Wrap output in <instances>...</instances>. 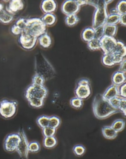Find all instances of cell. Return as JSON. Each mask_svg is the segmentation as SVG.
Returning <instances> with one entry per match:
<instances>
[{
    "instance_id": "9c48e42d",
    "label": "cell",
    "mask_w": 126,
    "mask_h": 159,
    "mask_svg": "<svg viewBox=\"0 0 126 159\" xmlns=\"http://www.w3.org/2000/svg\"><path fill=\"white\" fill-rule=\"evenodd\" d=\"M20 137V140L18 145L16 152L20 156V159H28V157L29 142L25 131L23 129H20L18 132Z\"/></svg>"
},
{
    "instance_id": "7c38bea8",
    "label": "cell",
    "mask_w": 126,
    "mask_h": 159,
    "mask_svg": "<svg viewBox=\"0 0 126 159\" xmlns=\"http://www.w3.org/2000/svg\"><path fill=\"white\" fill-rule=\"evenodd\" d=\"M80 7L77 0H67L62 4L61 10L63 13L66 15L77 14L79 12Z\"/></svg>"
},
{
    "instance_id": "603a6c76",
    "label": "cell",
    "mask_w": 126,
    "mask_h": 159,
    "mask_svg": "<svg viewBox=\"0 0 126 159\" xmlns=\"http://www.w3.org/2000/svg\"><path fill=\"white\" fill-rule=\"evenodd\" d=\"M112 54H116L123 57H125L126 55V47L124 43L121 41H117L115 48Z\"/></svg>"
},
{
    "instance_id": "ac0fdd59",
    "label": "cell",
    "mask_w": 126,
    "mask_h": 159,
    "mask_svg": "<svg viewBox=\"0 0 126 159\" xmlns=\"http://www.w3.org/2000/svg\"><path fill=\"white\" fill-rule=\"evenodd\" d=\"M38 40L40 46L45 49L49 48L52 44V39L47 32L38 38Z\"/></svg>"
},
{
    "instance_id": "ee69618b",
    "label": "cell",
    "mask_w": 126,
    "mask_h": 159,
    "mask_svg": "<svg viewBox=\"0 0 126 159\" xmlns=\"http://www.w3.org/2000/svg\"><path fill=\"white\" fill-rule=\"evenodd\" d=\"M11 33L15 35H20L22 33L23 30L20 29L19 27L16 26L15 24L11 28Z\"/></svg>"
},
{
    "instance_id": "484cf974",
    "label": "cell",
    "mask_w": 126,
    "mask_h": 159,
    "mask_svg": "<svg viewBox=\"0 0 126 159\" xmlns=\"http://www.w3.org/2000/svg\"><path fill=\"white\" fill-rule=\"evenodd\" d=\"M79 18L77 14H70L67 15L65 18L66 25L69 27H73L79 22Z\"/></svg>"
},
{
    "instance_id": "f907efd6",
    "label": "cell",
    "mask_w": 126,
    "mask_h": 159,
    "mask_svg": "<svg viewBox=\"0 0 126 159\" xmlns=\"http://www.w3.org/2000/svg\"><path fill=\"white\" fill-rule=\"evenodd\" d=\"M2 11H2H1V10H0V14H1V13Z\"/></svg>"
},
{
    "instance_id": "e575fe53",
    "label": "cell",
    "mask_w": 126,
    "mask_h": 159,
    "mask_svg": "<svg viewBox=\"0 0 126 159\" xmlns=\"http://www.w3.org/2000/svg\"><path fill=\"white\" fill-rule=\"evenodd\" d=\"M29 152L32 153H37L40 151V145L39 142L33 141L29 143Z\"/></svg>"
},
{
    "instance_id": "52a82bcc",
    "label": "cell",
    "mask_w": 126,
    "mask_h": 159,
    "mask_svg": "<svg viewBox=\"0 0 126 159\" xmlns=\"http://www.w3.org/2000/svg\"><path fill=\"white\" fill-rule=\"evenodd\" d=\"M47 95L48 90L44 85L39 86L32 84L26 89L25 93V97L27 100L33 98L44 100Z\"/></svg>"
},
{
    "instance_id": "d4e9b609",
    "label": "cell",
    "mask_w": 126,
    "mask_h": 159,
    "mask_svg": "<svg viewBox=\"0 0 126 159\" xmlns=\"http://www.w3.org/2000/svg\"><path fill=\"white\" fill-rule=\"evenodd\" d=\"M101 61L104 66L106 67H112L115 65L112 54H104Z\"/></svg>"
},
{
    "instance_id": "5bb4252c",
    "label": "cell",
    "mask_w": 126,
    "mask_h": 159,
    "mask_svg": "<svg viewBox=\"0 0 126 159\" xmlns=\"http://www.w3.org/2000/svg\"><path fill=\"white\" fill-rule=\"evenodd\" d=\"M40 7L44 14L53 13L56 10L57 5L53 0H44L41 2Z\"/></svg>"
},
{
    "instance_id": "3957f363",
    "label": "cell",
    "mask_w": 126,
    "mask_h": 159,
    "mask_svg": "<svg viewBox=\"0 0 126 159\" xmlns=\"http://www.w3.org/2000/svg\"><path fill=\"white\" fill-rule=\"evenodd\" d=\"M87 5H91L95 7L92 21V28L95 29L104 26L108 16L107 6L105 1H87Z\"/></svg>"
},
{
    "instance_id": "9a60e30c",
    "label": "cell",
    "mask_w": 126,
    "mask_h": 159,
    "mask_svg": "<svg viewBox=\"0 0 126 159\" xmlns=\"http://www.w3.org/2000/svg\"><path fill=\"white\" fill-rule=\"evenodd\" d=\"M102 96L105 100L107 101H110L115 97H119L118 87L114 84H111L104 92Z\"/></svg>"
},
{
    "instance_id": "30bf717a",
    "label": "cell",
    "mask_w": 126,
    "mask_h": 159,
    "mask_svg": "<svg viewBox=\"0 0 126 159\" xmlns=\"http://www.w3.org/2000/svg\"><path fill=\"white\" fill-rule=\"evenodd\" d=\"M38 38L23 32L18 39V42L20 46L26 50H31L37 44Z\"/></svg>"
},
{
    "instance_id": "d590c367",
    "label": "cell",
    "mask_w": 126,
    "mask_h": 159,
    "mask_svg": "<svg viewBox=\"0 0 126 159\" xmlns=\"http://www.w3.org/2000/svg\"><path fill=\"white\" fill-rule=\"evenodd\" d=\"M45 82L44 79L38 74H35L32 77V84L33 85L44 86Z\"/></svg>"
},
{
    "instance_id": "c3c4849f",
    "label": "cell",
    "mask_w": 126,
    "mask_h": 159,
    "mask_svg": "<svg viewBox=\"0 0 126 159\" xmlns=\"http://www.w3.org/2000/svg\"><path fill=\"white\" fill-rule=\"evenodd\" d=\"M110 14H118V12L116 10V8H112L111 10H110ZM119 15V14H118Z\"/></svg>"
},
{
    "instance_id": "bcb514c9",
    "label": "cell",
    "mask_w": 126,
    "mask_h": 159,
    "mask_svg": "<svg viewBox=\"0 0 126 159\" xmlns=\"http://www.w3.org/2000/svg\"><path fill=\"white\" fill-rule=\"evenodd\" d=\"M119 23H120L122 25L126 26V14L121 15L120 16V20Z\"/></svg>"
},
{
    "instance_id": "4316f807",
    "label": "cell",
    "mask_w": 126,
    "mask_h": 159,
    "mask_svg": "<svg viewBox=\"0 0 126 159\" xmlns=\"http://www.w3.org/2000/svg\"><path fill=\"white\" fill-rule=\"evenodd\" d=\"M111 126L118 133L122 131L125 128V121L123 119H116L113 122Z\"/></svg>"
},
{
    "instance_id": "8fae6325",
    "label": "cell",
    "mask_w": 126,
    "mask_h": 159,
    "mask_svg": "<svg viewBox=\"0 0 126 159\" xmlns=\"http://www.w3.org/2000/svg\"><path fill=\"white\" fill-rule=\"evenodd\" d=\"M117 40L114 38L104 36L100 39V49L104 54H112L117 44Z\"/></svg>"
},
{
    "instance_id": "ba28073f",
    "label": "cell",
    "mask_w": 126,
    "mask_h": 159,
    "mask_svg": "<svg viewBox=\"0 0 126 159\" xmlns=\"http://www.w3.org/2000/svg\"><path fill=\"white\" fill-rule=\"evenodd\" d=\"M20 140V137L18 133H13L8 134L4 140V150L10 153L16 152Z\"/></svg>"
},
{
    "instance_id": "681fc988",
    "label": "cell",
    "mask_w": 126,
    "mask_h": 159,
    "mask_svg": "<svg viewBox=\"0 0 126 159\" xmlns=\"http://www.w3.org/2000/svg\"><path fill=\"white\" fill-rule=\"evenodd\" d=\"M112 2H113V1H105V4H106L107 6L109 5V4Z\"/></svg>"
},
{
    "instance_id": "74e56055",
    "label": "cell",
    "mask_w": 126,
    "mask_h": 159,
    "mask_svg": "<svg viewBox=\"0 0 126 159\" xmlns=\"http://www.w3.org/2000/svg\"><path fill=\"white\" fill-rule=\"evenodd\" d=\"M56 129H54L49 126H47L42 129L43 136L44 137H50L55 136Z\"/></svg>"
},
{
    "instance_id": "4fadbf2b",
    "label": "cell",
    "mask_w": 126,
    "mask_h": 159,
    "mask_svg": "<svg viewBox=\"0 0 126 159\" xmlns=\"http://www.w3.org/2000/svg\"><path fill=\"white\" fill-rule=\"evenodd\" d=\"M23 2L21 0H12L6 7V11L12 15H14L23 9Z\"/></svg>"
},
{
    "instance_id": "f35d334b",
    "label": "cell",
    "mask_w": 126,
    "mask_h": 159,
    "mask_svg": "<svg viewBox=\"0 0 126 159\" xmlns=\"http://www.w3.org/2000/svg\"><path fill=\"white\" fill-rule=\"evenodd\" d=\"M15 25L19 27L20 29H21L23 32L25 29L27 25V19L24 18H20L16 21Z\"/></svg>"
},
{
    "instance_id": "7a4b0ae2",
    "label": "cell",
    "mask_w": 126,
    "mask_h": 159,
    "mask_svg": "<svg viewBox=\"0 0 126 159\" xmlns=\"http://www.w3.org/2000/svg\"><path fill=\"white\" fill-rule=\"evenodd\" d=\"M35 72L41 76L45 81L52 79L56 76L54 68L40 52L35 56Z\"/></svg>"
},
{
    "instance_id": "8992f818",
    "label": "cell",
    "mask_w": 126,
    "mask_h": 159,
    "mask_svg": "<svg viewBox=\"0 0 126 159\" xmlns=\"http://www.w3.org/2000/svg\"><path fill=\"white\" fill-rule=\"evenodd\" d=\"M92 93L91 83L88 79L83 78L77 82L74 89L76 97L81 99L86 100L89 98Z\"/></svg>"
},
{
    "instance_id": "f546056e",
    "label": "cell",
    "mask_w": 126,
    "mask_h": 159,
    "mask_svg": "<svg viewBox=\"0 0 126 159\" xmlns=\"http://www.w3.org/2000/svg\"><path fill=\"white\" fill-rule=\"evenodd\" d=\"M61 123L60 118L57 116H53L49 117V126L54 128L57 129Z\"/></svg>"
},
{
    "instance_id": "7402d4cb",
    "label": "cell",
    "mask_w": 126,
    "mask_h": 159,
    "mask_svg": "<svg viewBox=\"0 0 126 159\" xmlns=\"http://www.w3.org/2000/svg\"><path fill=\"white\" fill-rule=\"evenodd\" d=\"M57 139L55 136L50 137H44L43 140V145L47 149H52L57 144Z\"/></svg>"
},
{
    "instance_id": "d6a6232c",
    "label": "cell",
    "mask_w": 126,
    "mask_h": 159,
    "mask_svg": "<svg viewBox=\"0 0 126 159\" xmlns=\"http://www.w3.org/2000/svg\"><path fill=\"white\" fill-rule=\"evenodd\" d=\"M29 104L31 107L34 108H40L44 106V101L39 99H30L28 100Z\"/></svg>"
},
{
    "instance_id": "277c9868",
    "label": "cell",
    "mask_w": 126,
    "mask_h": 159,
    "mask_svg": "<svg viewBox=\"0 0 126 159\" xmlns=\"http://www.w3.org/2000/svg\"><path fill=\"white\" fill-rule=\"evenodd\" d=\"M23 32L35 38H39L46 32V26L40 18L27 19V25Z\"/></svg>"
},
{
    "instance_id": "44dd1931",
    "label": "cell",
    "mask_w": 126,
    "mask_h": 159,
    "mask_svg": "<svg viewBox=\"0 0 126 159\" xmlns=\"http://www.w3.org/2000/svg\"><path fill=\"white\" fill-rule=\"evenodd\" d=\"M118 30V27L117 25H104V36H108L110 38H114L116 35Z\"/></svg>"
},
{
    "instance_id": "ffe728a7",
    "label": "cell",
    "mask_w": 126,
    "mask_h": 159,
    "mask_svg": "<svg viewBox=\"0 0 126 159\" xmlns=\"http://www.w3.org/2000/svg\"><path fill=\"white\" fill-rule=\"evenodd\" d=\"M44 25L46 26H52L56 22V16L54 13L44 14L41 18Z\"/></svg>"
},
{
    "instance_id": "836d02e7",
    "label": "cell",
    "mask_w": 126,
    "mask_h": 159,
    "mask_svg": "<svg viewBox=\"0 0 126 159\" xmlns=\"http://www.w3.org/2000/svg\"><path fill=\"white\" fill-rule=\"evenodd\" d=\"M72 151L75 155L78 157H81L85 154L86 152V148L83 145L77 144L73 146Z\"/></svg>"
},
{
    "instance_id": "b9f144b4",
    "label": "cell",
    "mask_w": 126,
    "mask_h": 159,
    "mask_svg": "<svg viewBox=\"0 0 126 159\" xmlns=\"http://www.w3.org/2000/svg\"><path fill=\"white\" fill-rule=\"evenodd\" d=\"M121 98V97H119H119H115V98H113L110 100L109 101L110 102L111 105L112 106V107L118 110L119 104H120V102Z\"/></svg>"
},
{
    "instance_id": "d6986e66",
    "label": "cell",
    "mask_w": 126,
    "mask_h": 159,
    "mask_svg": "<svg viewBox=\"0 0 126 159\" xmlns=\"http://www.w3.org/2000/svg\"><path fill=\"white\" fill-rule=\"evenodd\" d=\"M82 39L86 42H89L95 38V30L92 27L85 28L82 32Z\"/></svg>"
},
{
    "instance_id": "60d3db41",
    "label": "cell",
    "mask_w": 126,
    "mask_h": 159,
    "mask_svg": "<svg viewBox=\"0 0 126 159\" xmlns=\"http://www.w3.org/2000/svg\"><path fill=\"white\" fill-rule=\"evenodd\" d=\"M120 112H122L124 116L126 115V99L124 98H121L120 102L119 104V108H118Z\"/></svg>"
},
{
    "instance_id": "5b68a950",
    "label": "cell",
    "mask_w": 126,
    "mask_h": 159,
    "mask_svg": "<svg viewBox=\"0 0 126 159\" xmlns=\"http://www.w3.org/2000/svg\"><path fill=\"white\" fill-rule=\"evenodd\" d=\"M18 103L16 101L2 100L0 101V116L6 119L14 117L17 111Z\"/></svg>"
},
{
    "instance_id": "cb8c5ba5",
    "label": "cell",
    "mask_w": 126,
    "mask_h": 159,
    "mask_svg": "<svg viewBox=\"0 0 126 159\" xmlns=\"http://www.w3.org/2000/svg\"><path fill=\"white\" fill-rule=\"evenodd\" d=\"M14 19V16L7 11L6 10H2L0 14V22L4 24L11 23Z\"/></svg>"
},
{
    "instance_id": "f6af8a7d",
    "label": "cell",
    "mask_w": 126,
    "mask_h": 159,
    "mask_svg": "<svg viewBox=\"0 0 126 159\" xmlns=\"http://www.w3.org/2000/svg\"><path fill=\"white\" fill-rule=\"evenodd\" d=\"M126 58H124V60H123L121 62L120 64V67H119V69L118 71L124 73L126 74Z\"/></svg>"
},
{
    "instance_id": "83f0119b",
    "label": "cell",
    "mask_w": 126,
    "mask_h": 159,
    "mask_svg": "<svg viewBox=\"0 0 126 159\" xmlns=\"http://www.w3.org/2000/svg\"><path fill=\"white\" fill-rule=\"evenodd\" d=\"M49 117L46 116H41L37 118L36 122L41 129H44L46 127L49 126Z\"/></svg>"
},
{
    "instance_id": "1f68e13d",
    "label": "cell",
    "mask_w": 126,
    "mask_h": 159,
    "mask_svg": "<svg viewBox=\"0 0 126 159\" xmlns=\"http://www.w3.org/2000/svg\"><path fill=\"white\" fill-rule=\"evenodd\" d=\"M70 105L74 109H80L83 106V100L77 97H73L70 100Z\"/></svg>"
},
{
    "instance_id": "2e32d148",
    "label": "cell",
    "mask_w": 126,
    "mask_h": 159,
    "mask_svg": "<svg viewBox=\"0 0 126 159\" xmlns=\"http://www.w3.org/2000/svg\"><path fill=\"white\" fill-rule=\"evenodd\" d=\"M126 74L119 71L115 72L111 77L112 84L118 87H120L124 83H126Z\"/></svg>"
},
{
    "instance_id": "8d00e7d4",
    "label": "cell",
    "mask_w": 126,
    "mask_h": 159,
    "mask_svg": "<svg viewBox=\"0 0 126 159\" xmlns=\"http://www.w3.org/2000/svg\"><path fill=\"white\" fill-rule=\"evenodd\" d=\"M115 8L119 15L126 14V1H120L119 2Z\"/></svg>"
},
{
    "instance_id": "7bdbcfd3",
    "label": "cell",
    "mask_w": 126,
    "mask_h": 159,
    "mask_svg": "<svg viewBox=\"0 0 126 159\" xmlns=\"http://www.w3.org/2000/svg\"><path fill=\"white\" fill-rule=\"evenodd\" d=\"M118 89H119V97L126 98V83H124V84H122L120 87H118Z\"/></svg>"
},
{
    "instance_id": "ab89813d",
    "label": "cell",
    "mask_w": 126,
    "mask_h": 159,
    "mask_svg": "<svg viewBox=\"0 0 126 159\" xmlns=\"http://www.w3.org/2000/svg\"><path fill=\"white\" fill-rule=\"evenodd\" d=\"M95 38L100 40L104 36V26L94 29Z\"/></svg>"
},
{
    "instance_id": "e0dca14e",
    "label": "cell",
    "mask_w": 126,
    "mask_h": 159,
    "mask_svg": "<svg viewBox=\"0 0 126 159\" xmlns=\"http://www.w3.org/2000/svg\"><path fill=\"white\" fill-rule=\"evenodd\" d=\"M101 132L103 136L107 139H115L118 136V133L111 126H104L101 129Z\"/></svg>"
},
{
    "instance_id": "4dcf8cb0",
    "label": "cell",
    "mask_w": 126,
    "mask_h": 159,
    "mask_svg": "<svg viewBox=\"0 0 126 159\" xmlns=\"http://www.w3.org/2000/svg\"><path fill=\"white\" fill-rule=\"evenodd\" d=\"M87 47L91 51L100 49V40L94 38L91 40V41L87 42Z\"/></svg>"
},
{
    "instance_id": "6da1fadb",
    "label": "cell",
    "mask_w": 126,
    "mask_h": 159,
    "mask_svg": "<svg viewBox=\"0 0 126 159\" xmlns=\"http://www.w3.org/2000/svg\"><path fill=\"white\" fill-rule=\"evenodd\" d=\"M92 108L95 116L101 120L120 112L119 110L112 107L109 101L103 98L101 94H97L96 95L92 104Z\"/></svg>"
},
{
    "instance_id": "f1b7e54d",
    "label": "cell",
    "mask_w": 126,
    "mask_h": 159,
    "mask_svg": "<svg viewBox=\"0 0 126 159\" xmlns=\"http://www.w3.org/2000/svg\"><path fill=\"white\" fill-rule=\"evenodd\" d=\"M120 15L118 14H108L105 24L106 25H117L119 23Z\"/></svg>"
},
{
    "instance_id": "7dc6e473",
    "label": "cell",
    "mask_w": 126,
    "mask_h": 159,
    "mask_svg": "<svg viewBox=\"0 0 126 159\" xmlns=\"http://www.w3.org/2000/svg\"><path fill=\"white\" fill-rule=\"evenodd\" d=\"M77 2L80 7L83 6V5H87V1H80V0L78 1V0H77Z\"/></svg>"
}]
</instances>
